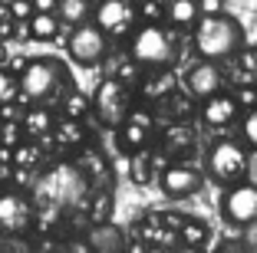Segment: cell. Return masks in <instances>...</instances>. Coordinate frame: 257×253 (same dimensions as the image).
Returning a JSON list of instances; mask_svg holds the SVG:
<instances>
[{
    "mask_svg": "<svg viewBox=\"0 0 257 253\" xmlns=\"http://www.w3.org/2000/svg\"><path fill=\"white\" fill-rule=\"evenodd\" d=\"M195 53L201 60L208 63H218V60H227V56H234L244 43V30L241 23L234 17L227 14H214V17H198L195 23Z\"/></svg>",
    "mask_w": 257,
    "mask_h": 253,
    "instance_id": "obj_1",
    "label": "cell"
},
{
    "mask_svg": "<svg viewBox=\"0 0 257 253\" xmlns=\"http://www.w3.org/2000/svg\"><path fill=\"white\" fill-rule=\"evenodd\" d=\"M66 89V69L63 63L37 56L23 66L20 76V99L30 105H50L53 99H60V92Z\"/></svg>",
    "mask_w": 257,
    "mask_h": 253,
    "instance_id": "obj_2",
    "label": "cell"
},
{
    "mask_svg": "<svg viewBox=\"0 0 257 253\" xmlns=\"http://www.w3.org/2000/svg\"><path fill=\"white\" fill-rule=\"evenodd\" d=\"M128 56L139 63V66L159 73V69H168L175 60H178V46H175V37L159 27V23H142L132 40H128Z\"/></svg>",
    "mask_w": 257,
    "mask_h": 253,
    "instance_id": "obj_3",
    "label": "cell"
},
{
    "mask_svg": "<svg viewBox=\"0 0 257 253\" xmlns=\"http://www.w3.org/2000/svg\"><path fill=\"white\" fill-rule=\"evenodd\" d=\"M247 164H250L247 148L237 145V142H231V138H221V142L211 145V151H208V174H211L218 184H224V187L244 181Z\"/></svg>",
    "mask_w": 257,
    "mask_h": 253,
    "instance_id": "obj_4",
    "label": "cell"
},
{
    "mask_svg": "<svg viewBox=\"0 0 257 253\" xmlns=\"http://www.w3.org/2000/svg\"><path fill=\"white\" fill-rule=\"evenodd\" d=\"M89 102H92V112H96L109 128H119L122 122L128 119V89H125V82L112 79V76L99 82Z\"/></svg>",
    "mask_w": 257,
    "mask_h": 253,
    "instance_id": "obj_5",
    "label": "cell"
},
{
    "mask_svg": "<svg viewBox=\"0 0 257 253\" xmlns=\"http://www.w3.org/2000/svg\"><path fill=\"white\" fill-rule=\"evenodd\" d=\"M66 50H69V56H73L79 66H96V63H102V56H106V50H109L106 30L96 27L92 20L79 23V27H73V33H69Z\"/></svg>",
    "mask_w": 257,
    "mask_h": 253,
    "instance_id": "obj_6",
    "label": "cell"
},
{
    "mask_svg": "<svg viewBox=\"0 0 257 253\" xmlns=\"http://www.w3.org/2000/svg\"><path fill=\"white\" fill-rule=\"evenodd\" d=\"M221 217L234 227L257 223V184L237 181V184L227 187L224 197H221Z\"/></svg>",
    "mask_w": 257,
    "mask_h": 253,
    "instance_id": "obj_7",
    "label": "cell"
},
{
    "mask_svg": "<svg viewBox=\"0 0 257 253\" xmlns=\"http://www.w3.org/2000/svg\"><path fill=\"white\" fill-rule=\"evenodd\" d=\"M159 184L168 197H188L201 187V171L191 164H165L159 174Z\"/></svg>",
    "mask_w": 257,
    "mask_h": 253,
    "instance_id": "obj_8",
    "label": "cell"
},
{
    "mask_svg": "<svg viewBox=\"0 0 257 253\" xmlns=\"http://www.w3.org/2000/svg\"><path fill=\"white\" fill-rule=\"evenodd\" d=\"M30 227V201L20 191H0V230L23 233Z\"/></svg>",
    "mask_w": 257,
    "mask_h": 253,
    "instance_id": "obj_9",
    "label": "cell"
},
{
    "mask_svg": "<svg viewBox=\"0 0 257 253\" xmlns=\"http://www.w3.org/2000/svg\"><path fill=\"white\" fill-rule=\"evenodd\" d=\"M139 10L128 4V0H102V4H96V10H92V23L96 27H102L106 33H122L128 27V23L136 20Z\"/></svg>",
    "mask_w": 257,
    "mask_h": 253,
    "instance_id": "obj_10",
    "label": "cell"
},
{
    "mask_svg": "<svg viewBox=\"0 0 257 253\" xmlns=\"http://www.w3.org/2000/svg\"><path fill=\"white\" fill-rule=\"evenodd\" d=\"M221 82H224V76H221L218 63L201 60L188 73V92L195 99H208V96H214V92H221Z\"/></svg>",
    "mask_w": 257,
    "mask_h": 253,
    "instance_id": "obj_11",
    "label": "cell"
},
{
    "mask_svg": "<svg viewBox=\"0 0 257 253\" xmlns=\"http://www.w3.org/2000/svg\"><path fill=\"white\" fill-rule=\"evenodd\" d=\"M237 99L234 96H224V92H214V96L204 99L201 105V119L208 122V125H231V122L237 119Z\"/></svg>",
    "mask_w": 257,
    "mask_h": 253,
    "instance_id": "obj_12",
    "label": "cell"
},
{
    "mask_svg": "<svg viewBox=\"0 0 257 253\" xmlns=\"http://www.w3.org/2000/svg\"><path fill=\"white\" fill-rule=\"evenodd\" d=\"M198 0H168L165 4V20L172 27H195L198 23Z\"/></svg>",
    "mask_w": 257,
    "mask_h": 253,
    "instance_id": "obj_13",
    "label": "cell"
},
{
    "mask_svg": "<svg viewBox=\"0 0 257 253\" xmlns=\"http://www.w3.org/2000/svg\"><path fill=\"white\" fill-rule=\"evenodd\" d=\"M92 10H96V7H92L89 0H60V4H56V17H60L63 23H69V27L89 23Z\"/></svg>",
    "mask_w": 257,
    "mask_h": 253,
    "instance_id": "obj_14",
    "label": "cell"
},
{
    "mask_svg": "<svg viewBox=\"0 0 257 253\" xmlns=\"http://www.w3.org/2000/svg\"><path fill=\"white\" fill-rule=\"evenodd\" d=\"M89 246H92V253H119L122 250V237H119V230L115 227H96V230L89 233Z\"/></svg>",
    "mask_w": 257,
    "mask_h": 253,
    "instance_id": "obj_15",
    "label": "cell"
},
{
    "mask_svg": "<svg viewBox=\"0 0 257 253\" xmlns=\"http://www.w3.org/2000/svg\"><path fill=\"white\" fill-rule=\"evenodd\" d=\"M23 128L30 135H46L53 128V115H50V105H33L27 112V119H23Z\"/></svg>",
    "mask_w": 257,
    "mask_h": 253,
    "instance_id": "obj_16",
    "label": "cell"
},
{
    "mask_svg": "<svg viewBox=\"0 0 257 253\" xmlns=\"http://www.w3.org/2000/svg\"><path fill=\"white\" fill-rule=\"evenodd\" d=\"M56 33H60V17H56V14H33L30 17V37L53 40Z\"/></svg>",
    "mask_w": 257,
    "mask_h": 253,
    "instance_id": "obj_17",
    "label": "cell"
},
{
    "mask_svg": "<svg viewBox=\"0 0 257 253\" xmlns=\"http://www.w3.org/2000/svg\"><path fill=\"white\" fill-rule=\"evenodd\" d=\"M119 138L128 148H142V145L149 142V125H142V122H136V119H125L119 125Z\"/></svg>",
    "mask_w": 257,
    "mask_h": 253,
    "instance_id": "obj_18",
    "label": "cell"
},
{
    "mask_svg": "<svg viewBox=\"0 0 257 253\" xmlns=\"http://www.w3.org/2000/svg\"><path fill=\"white\" fill-rule=\"evenodd\" d=\"M178 233H182V243H188V246L208 243V227H204L201 220H185L182 227H178Z\"/></svg>",
    "mask_w": 257,
    "mask_h": 253,
    "instance_id": "obj_19",
    "label": "cell"
},
{
    "mask_svg": "<svg viewBox=\"0 0 257 253\" xmlns=\"http://www.w3.org/2000/svg\"><path fill=\"white\" fill-rule=\"evenodd\" d=\"M89 109H92V102L86 96H79V92L63 96V115H66V119H79V115H86Z\"/></svg>",
    "mask_w": 257,
    "mask_h": 253,
    "instance_id": "obj_20",
    "label": "cell"
},
{
    "mask_svg": "<svg viewBox=\"0 0 257 253\" xmlns=\"http://www.w3.org/2000/svg\"><path fill=\"white\" fill-rule=\"evenodd\" d=\"M152 174H155L152 155H136V161H132V181H136V184H149Z\"/></svg>",
    "mask_w": 257,
    "mask_h": 253,
    "instance_id": "obj_21",
    "label": "cell"
},
{
    "mask_svg": "<svg viewBox=\"0 0 257 253\" xmlns=\"http://www.w3.org/2000/svg\"><path fill=\"white\" fill-rule=\"evenodd\" d=\"M241 138H244L247 148L257 151V105L244 112V119H241Z\"/></svg>",
    "mask_w": 257,
    "mask_h": 253,
    "instance_id": "obj_22",
    "label": "cell"
},
{
    "mask_svg": "<svg viewBox=\"0 0 257 253\" xmlns=\"http://www.w3.org/2000/svg\"><path fill=\"white\" fill-rule=\"evenodd\" d=\"M14 99H20V79H14L7 69H0V105L14 102Z\"/></svg>",
    "mask_w": 257,
    "mask_h": 253,
    "instance_id": "obj_23",
    "label": "cell"
},
{
    "mask_svg": "<svg viewBox=\"0 0 257 253\" xmlns=\"http://www.w3.org/2000/svg\"><path fill=\"white\" fill-rule=\"evenodd\" d=\"M172 92V76L165 73V69H159V79H149L145 82V96L149 99H162Z\"/></svg>",
    "mask_w": 257,
    "mask_h": 253,
    "instance_id": "obj_24",
    "label": "cell"
},
{
    "mask_svg": "<svg viewBox=\"0 0 257 253\" xmlns=\"http://www.w3.org/2000/svg\"><path fill=\"white\" fill-rule=\"evenodd\" d=\"M139 17H142V23H159L165 17V7H162L159 0H145L142 7H139Z\"/></svg>",
    "mask_w": 257,
    "mask_h": 253,
    "instance_id": "obj_25",
    "label": "cell"
},
{
    "mask_svg": "<svg viewBox=\"0 0 257 253\" xmlns=\"http://www.w3.org/2000/svg\"><path fill=\"white\" fill-rule=\"evenodd\" d=\"M10 17H14V20H23V17L30 20L33 17V0H14V4H10Z\"/></svg>",
    "mask_w": 257,
    "mask_h": 253,
    "instance_id": "obj_26",
    "label": "cell"
},
{
    "mask_svg": "<svg viewBox=\"0 0 257 253\" xmlns=\"http://www.w3.org/2000/svg\"><path fill=\"white\" fill-rule=\"evenodd\" d=\"M198 14H201V17L224 14V0H198Z\"/></svg>",
    "mask_w": 257,
    "mask_h": 253,
    "instance_id": "obj_27",
    "label": "cell"
},
{
    "mask_svg": "<svg viewBox=\"0 0 257 253\" xmlns=\"http://www.w3.org/2000/svg\"><path fill=\"white\" fill-rule=\"evenodd\" d=\"M234 99H237V109H254L257 105V89H237Z\"/></svg>",
    "mask_w": 257,
    "mask_h": 253,
    "instance_id": "obj_28",
    "label": "cell"
},
{
    "mask_svg": "<svg viewBox=\"0 0 257 253\" xmlns=\"http://www.w3.org/2000/svg\"><path fill=\"white\" fill-rule=\"evenodd\" d=\"M60 0H33V14H56Z\"/></svg>",
    "mask_w": 257,
    "mask_h": 253,
    "instance_id": "obj_29",
    "label": "cell"
},
{
    "mask_svg": "<svg viewBox=\"0 0 257 253\" xmlns=\"http://www.w3.org/2000/svg\"><path fill=\"white\" fill-rule=\"evenodd\" d=\"M69 253H92V246L89 243H73V246H69Z\"/></svg>",
    "mask_w": 257,
    "mask_h": 253,
    "instance_id": "obj_30",
    "label": "cell"
},
{
    "mask_svg": "<svg viewBox=\"0 0 257 253\" xmlns=\"http://www.w3.org/2000/svg\"><path fill=\"white\" fill-rule=\"evenodd\" d=\"M198 250H201V246H188V243L182 246V253H198Z\"/></svg>",
    "mask_w": 257,
    "mask_h": 253,
    "instance_id": "obj_31",
    "label": "cell"
},
{
    "mask_svg": "<svg viewBox=\"0 0 257 253\" xmlns=\"http://www.w3.org/2000/svg\"><path fill=\"white\" fill-rule=\"evenodd\" d=\"M149 253H168V250H162V246H159V250H149Z\"/></svg>",
    "mask_w": 257,
    "mask_h": 253,
    "instance_id": "obj_32",
    "label": "cell"
},
{
    "mask_svg": "<svg viewBox=\"0 0 257 253\" xmlns=\"http://www.w3.org/2000/svg\"><path fill=\"white\" fill-rule=\"evenodd\" d=\"M10 253H27V250H20V246H17V250H10Z\"/></svg>",
    "mask_w": 257,
    "mask_h": 253,
    "instance_id": "obj_33",
    "label": "cell"
},
{
    "mask_svg": "<svg viewBox=\"0 0 257 253\" xmlns=\"http://www.w3.org/2000/svg\"><path fill=\"white\" fill-rule=\"evenodd\" d=\"M0 4H7V7H10V4H14V0H0Z\"/></svg>",
    "mask_w": 257,
    "mask_h": 253,
    "instance_id": "obj_34",
    "label": "cell"
},
{
    "mask_svg": "<svg viewBox=\"0 0 257 253\" xmlns=\"http://www.w3.org/2000/svg\"><path fill=\"white\" fill-rule=\"evenodd\" d=\"M89 4H92V7H96V4H102V0H89Z\"/></svg>",
    "mask_w": 257,
    "mask_h": 253,
    "instance_id": "obj_35",
    "label": "cell"
},
{
    "mask_svg": "<svg viewBox=\"0 0 257 253\" xmlns=\"http://www.w3.org/2000/svg\"><path fill=\"white\" fill-rule=\"evenodd\" d=\"M218 253H231V250H218Z\"/></svg>",
    "mask_w": 257,
    "mask_h": 253,
    "instance_id": "obj_36",
    "label": "cell"
},
{
    "mask_svg": "<svg viewBox=\"0 0 257 253\" xmlns=\"http://www.w3.org/2000/svg\"><path fill=\"white\" fill-rule=\"evenodd\" d=\"M254 253H257V250H254Z\"/></svg>",
    "mask_w": 257,
    "mask_h": 253,
    "instance_id": "obj_37",
    "label": "cell"
}]
</instances>
